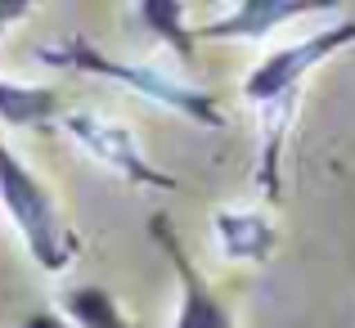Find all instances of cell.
I'll list each match as a JSON object with an SVG mask.
<instances>
[{
  "instance_id": "6da1fadb",
  "label": "cell",
  "mask_w": 355,
  "mask_h": 328,
  "mask_svg": "<svg viewBox=\"0 0 355 328\" xmlns=\"http://www.w3.org/2000/svg\"><path fill=\"white\" fill-rule=\"evenodd\" d=\"M36 59L50 63V68H63V72L108 77V81H117V86H126V90H135V95L162 104L166 112H180L184 121H193V126H207V130L225 126V112H220V104L207 95V90L184 86L180 77H171V72H162V68H148V63H121L113 54H104L99 45H90L86 36L45 41V45H36Z\"/></svg>"
},
{
  "instance_id": "7a4b0ae2",
  "label": "cell",
  "mask_w": 355,
  "mask_h": 328,
  "mask_svg": "<svg viewBox=\"0 0 355 328\" xmlns=\"http://www.w3.org/2000/svg\"><path fill=\"white\" fill-rule=\"evenodd\" d=\"M0 207L9 212L14 230L23 234L32 261L45 270V275L68 270V261L77 257V243H72V234L63 230L50 189L27 171L23 157H18L14 148H5V139H0Z\"/></svg>"
},
{
  "instance_id": "3957f363",
  "label": "cell",
  "mask_w": 355,
  "mask_h": 328,
  "mask_svg": "<svg viewBox=\"0 0 355 328\" xmlns=\"http://www.w3.org/2000/svg\"><path fill=\"white\" fill-rule=\"evenodd\" d=\"M63 130H68L95 162H104L108 171H117L121 180L144 184V189H175V175L157 171V166L139 153L135 135H130L121 121L95 117V112H68V117H63Z\"/></svg>"
},
{
  "instance_id": "277c9868",
  "label": "cell",
  "mask_w": 355,
  "mask_h": 328,
  "mask_svg": "<svg viewBox=\"0 0 355 328\" xmlns=\"http://www.w3.org/2000/svg\"><path fill=\"white\" fill-rule=\"evenodd\" d=\"M351 41H355V18L351 23L329 27V32H320V36H311V41H297V45H288V50L266 54V59L248 72L243 95H248L252 104H279V99L315 68V63L329 59L333 50H342V45H351Z\"/></svg>"
},
{
  "instance_id": "5b68a950",
  "label": "cell",
  "mask_w": 355,
  "mask_h": 328,
  "mask_svg": "<svg viewBox=\"0 0 355 328\" xmlns=\"http://www.w3.org/2000/svg\"><path fill=\"white\" fill-rule=\"evenodd\" d=\"M148 234L162 243V252L171 257L175 275H180V311H175L171 328H234L225 302L211 293V284L198 275V266L189 261V252L180 248V239H175V230H171V216H162V212L148 216Z\"/></svg>"
},
{
  "instance_id": "8992f818",
  "label": "cell",
  "mask_w": 355,
  "mask_h": 328,
  "mask_svg": "<svg viewBox=\"0 0 355 328\" xmlns=\"http://www.w3.org/2000/svg\"><path fill=\"white\" fill-rule=\"evenodd\" d=\"M311 9H329V0H243L230 18L202 23L198 36L202 41H257V36L275 32L279 23H288L297 14H311Z\"/></svg>"
},
{
  "instance_id": "52a82bcc",
  "label": "cell",
  "mask_w": 355,
  "mask_h": 328,
  "mask_svg": "<svg viewBox=\"0 0 355 328\" xmlns=\"http://www.w3.org/2000/svg\"><path fill=\"white\" fill-rule=\"evenodd\" d=\"M216 234H220L225 257H234V261H261L270 248H275L270 225L261 216H252V212H220V216H216Z\"/></svg>"
},
{
  "instance_id": "ba28073f",
  "label": "cell",
  "mask_w": 355,
  "mask_h": 328,
  "mask_svg": "<svg viewBox=\"0 0 355 328\" xmlns=\"http://www.w3.org/2000/svg\"><path fill=\"white\" fill-rule=\"evenodd\" d=\"M59 112V95L50 86H23L0 77V121L5 126H36Z\"/></svg>"
},
{
  "instance_id": "9c48e42d",
  "label": "cell",
  "mask_w": 355,
  "mask_h": 328,
  "mask_svg": "<svg viewBox=\"0 0 355 328\" xmlns=\"http://www.w3.org/2000/svg\"><path fill=\"white\" fill-rule=\"evenodd\" d=\"M63 311H68V320H77V328H130L121 306H117V297L99 284L68 288L63 293Z\"/></svg>"
},
{
  "instance_id": "30bf717a",
  "label": "cell",
  "mask_w": 355,
  "mask_h": 328,
  "mask_svg": "<svg viewBox=\"0 0 355 328\" xmlns=\"http://www.w3.org/2000/svg\"><path fill=\"white\" fill-rule=\"evenodd\" d=\"M135 14H139V23H144L153 36H162L180 59H193V32H189V23H184L180 0H139Z\"/></svg>"
},
{
  "instance_id": "8fae6325",
  "label": "cell",
  "mask_w": 355,
  "mask_h": 328,
  "mask_svg": "<svg viewBox=\"0 0 355 328\" xmlns=\"http://www.w3.org/2000/svg\"><path fill=\"white\" fill-rule=\"evenodd\" d=\"M23 14H32V5H27V0H0V32H5L9 23H18Z\"/></svg>"
},
{
  "instance_id": "7c38bea8",
  "label": "cell",
  "mask_w": 355,
  "mask_h": 328,
  "mask_svg": "<svg viewBox=\"0 0 355 328\" xmlns=\"http://www.w3.org/2000/svg\"><path fill=\"white\" fill-rule=\"evenodd\" d=\"M18 328H68V320H63V315H54V311H36V315H27Z\"/></svg>"
}]
</instances>
